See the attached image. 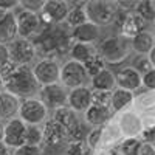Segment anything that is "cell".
<instances>
[{
    "label": "cell",
    "mask_w": 155,
    "mask_h": 155,
    "mask_svg": "<svg viewBox=\"0 0 155 155\" xmlns=\"http://www.w3.org/2000/svg\"><path fill=\"white\" fill-rule=\"evenodd\" d=\"M147 59H149V61L153 64V65H155V48H153V50L150 51V53L147 54Z\"/></svg>",
    "instance_id": "obj_47"
},
{
    "label": "cell",
    "mask_w": 155,
    "mask_h": 155,
    "mask_svg": "<svg viewBox=\"0 0 155 155\" xmlns=\"http://www.w3.org/2000/svg\"><path fill=\"white\" fill-rule=\"evenodd\" d=\"M90 82V78L84 68L82 64L74 62L71 59L61 64V73H59V84L64 85L67 90L85 87Z\"/></svg>",
    "instance_id": "obj_6"
},
{
    "label": "cell",
    "mask_w": 155,
    "mask_h": 155,
    "mask_svg": "<svg viewBox=\"0 0 155 155\" xmlns=\"http://www.w3.org/2000/svg\"><path fill=\"white\" fill-rule=\"evenodd\" d=\"M3 92V79H2V76H0V93Z\"/></svg>",
    "instance_id": "obj_48"
},
{
    "label": "cell",
    "mask_w": 155,
    "mask_h": 155,
    "mask_svg": "<svg viewBox=\"0 0 155 155\" xmlns=\"http://www.w3.org/2000/svg\"><path fill=\"white\" fill-rule=\"evenodd\" d=\"M85 143L90 146V149H92L93 152L98 150L99 147V141H101V127H93L92 130H88L87 135H85Z\"/></svg>",
    "instance_id": "obj_36"
},
{
    "label": "cell",
    "mask_w": 155,
    "mask_h": 155,
    "mask_svg": "<svg viewBox=\"0 0 155 155\" xmlns=\"http://www.w3.org/2000/svg\"><path fill=\"white\" fill-rule=\"evenodd\" d=\"M25 144L41 146L42 147V129H41V126H27Z\"/></svg>",
    "instance_id": "obj_33"
},
{
    "label": "cell",
    "mask_w": 155,
    "mask_h": 155,
    "mask_svg": "<svg viewBox=\"0 0 155 155\" xmlns=\"http://www.w3.org/2000/svg\"><path fill=\"white\" fill-rule=\"evenodd\" d=\"M39 88H41V85L34 79L30 67H16L12 74L3 81L5 92L11 93L20 101L37 96Z\"/></svg>",
    "instance_id": "obj_1"
},
{
    "label": "cell",
    "mask_w": 155,
    "mask_h": 155,
    "mask_svg": "<svg viewBox=\"0 0 155 155\" xmlns=\"http://www.w3.org/2000/svg\"><path fill=\"white\" fill-rule=\"evenodd\" d=\"M30 68H31L34 79L37 81V84L41 87L59 82L61 62L58 58H41Z\"/></svg>",
    "instance_id": "obj_7"
},
{
    "label": "cell",
    "mask_w": 155,
    "mask_h": 155,
    "mask_svg": "<svg viewBox=\"0 0 155 155\" xmlns=\"http://www.w3.org/2000/svg\"><path fill=\"white\" fill-rule=\"evenodd\" d=\"M42 146H61L62 143H68V135L67 130L64 129L59 123H56L53 118H48L42 126Z\"/></svg>",
    "instance_id": "obj_13"
},
{
    "label": "cell",
    "mask_w": 155,
    "mask_h": 155,
    "mask_svg": "<svg viewBox=\"0 0 155 155\" xmlns=\"http://www.w3.org/2000/svg\"><path fill=\"white\" fill-rule=\"evenodd\" d=\"M110 104V92H99L92 90V106L98 107H109ZM110 109V107H109Z\"/></svg>",
    "instance_id": "obj_35"
},
{
    "label": "cell",
    "mask_w": 155,
    "mask_h": 155,
    "mask_svg": "<svg viewBox=\"0 0 155 155\" xmlns=\"http://www.w3.org/2000/svg\"><path fill=\"white\" fill-rule=\"evenodd\" d=\"M140 144V138H123L121 143L116 146V150L120 155H138Z\"/></svg>",
    "instance_id": "obj_30"
},
{
    "label": "cell",
    "mask_w": 155,
    "mask_h": 155,
    "mask_svg": "<svg viewBox=\"0 0 155 155\" xmlns=\"http://www.w3.org/2000/svg\"><path fill=\"white\" fill-rule=\"evenodd\" d=\"M17 37L16 14L0 11V45H9Z\"/></svg>",
    "instance_id": "obj_19"
},
{
    "label": "cell",
    "mask_w": 155,
    "mask_h": 155,
    "mask_svg": "<svg viewBox=\"0 0 155 155\" xmlns=\"http://www.w3.org/2000/svg\"><path fill=\"white\" fill-rule=\"evenodd\" d=\"M95 152L90 149L85 141H70L67 143L65 155H93Z\"/></svg>",
    "instance_id": "obj_32"
},
{
    "label": "cell",
    "mask_w": 155,
    "mask_h": 155,
    "mask_svg": "<svg viewBox=\"0 0 155 155\" xmlns=\"http://www.w3.org/2000/svg\"><path fill=\"white\" fill-rule=\"evenodd\" d=\"M90 106H92V88L88 85L68 90L67 107L76 115H82Z\"/></svg>",
    "instance_id": "obj_14"
},
{
    "label": "cell",
    "mask_w": 155,
    "mask_h": 155,
    "mask_svg": "<svg viewBox=\"0 0 155 155\" xmlns=\"http://www.w3.org/2000/svg\"><path fill=\"white\" fill-rule=\"evenodd\" d=\"M20 106V99L12 96L8 92L0 93V121H9L12 118H17V112Z\"/></svg>",
    "instance_id": "obj_24"
},
{
    "label": "cell",
    "mask_w": 155,
    "mask_h": 155,
    "mask_svg": "<svg viewBox=\"0 0 155 155\" xmlns=\"http://www.w3.org/2000/svg\"><path fill=\"white\" fill-rule=\"evenodd\" d=\"M138 155H155V146L149 143H141Z\"/></svg>",
    "instance_id": "obj_43"
},
{
    "label": "cell",
    "mask_w": 155,
    "mask_h": 155,
    "mask_svg": "<svg viewBox=\"0 0 155 155\" xmlns=\"http://www.w3.org/2000/svg\"><path fill=\"white\" fill-rule=\"evenodd\" d=\"M115 81H116V88H123L132 93L141 88V74L132 65L120 68L115 73Z\"/></svg>",
    "instance_id": "obj_16"
},
{
    "label": "cell",
    "mask_w": 155,
    "mask_h": 155,
    "mask_svg": "<svg viewBox=\"0 0 155 155\" xmlns=\"http://www.w3.org/2000/svg\"><path fill=\"white\" fill-rule=\"evenodd\" d=\"M132 67H134L141 76L146 74V73H149L150 70L155 68V65L147 59V56H137L135 61H134V65H132Z\"/></svg>",
    "instance_id": "obj_34"
},
{
    "label": "cell",
    "mask_w": 155,
    "mask_h": 155,
    "mask_svg": "<svg viewBox=\"0 0 155 155\" xmlns=\"http://www.w3.org/2000/svg\"><path fill=\"white\" fill-rule=\"evenodd\" d=\"M153 106H155V95H153V92H147L146 90L143 93L135 95L130 109H134L137 113H140L143 116L144 121H146V126H153V124L147 123L149 115L153 116Z\"/></svg>",
    "instance_id": "obj_20"
},
{
    "label": "cell",
    "mask_w": 155,
    "mask_h": 155,
    "mask_svg": "<svg viewBox=\"0 0 155 155\" xmlns=\"http://www.w3.org/2000/svg\"><path fill=\"white\" fill-rule=\"evenodd\" d=\"M0 155H12V150L3 143L2 140H0Z\"/></svg>",
    "instance_id": "obj_46"
},
{
    "label": "cell",
    "mask_w": 155,
    "mask_h": 155,
    "mask_svg": "<svg viewBox=\"0 0 155 155\" xmlns=\"http://www.w3.org/2000/svg\"><path fill=\"white\" fill-rule=\"evenodd\" d=\"M116 6H118V9L120 11H123V12H132V11H135V6H137V2L134 0V2H127V0H121V2H116Z\"/></svg>",
    "instance_id": "obj_42"
},
{
    "label": "cell",
    "mask_w": 155,
    "mask_h": 155,
    "mask_svg": "<svg viewBox=\"0 0 155 155\" xmlns=\"http://www.w3.org/2000/svg\"><path fill=\"white\" fill-rule=\"evenodd\" d=\"M140 141L141 143H149V144H153V141H155V129L153 126H146L143 129V132L140 134Z\"/></svg>",
    "instance_id": "obj_40"
},
{
    "label": "cell",
    "mask_w": 155,
    "mask_h": 155,
    "mask_svg": "<svg viewBox=\"0 0 155 155\" xmlns=\"http://www.w3.org/2000/svg\"><path fill=\"white\" fill-rule=\"evenodd\" d=\"M95 47L96 53L106 62V65L107 64L118 65V64L124 62L132 53L130 42L120 34H109L106 37H101Z\"/></svg>",
    "instance_id": "obj_2"
},
{
    "label": "cell",
    "mask_w": 155,
    "mask_h": 155,
    "mask_svg": "<svg viewBox=\"0 0 155 155\" xmlns=\"http://www.w3.org/2000/svg\"><path fill=\"white\" fill-rule=\"evenodd\" d=\"M16 14V27H17V37L33 41V37H37L39 33L44 30L41 17L36 12L20 9Z\"/></svg>",
    "instance_id": "obj_10"
},
{
    "label": "cell",
    "mask_w": 155,
    "mask_h": 155,
    "mask_svg": "<svg viewBox=\"0 0 155 155\" xmlns=\"http://www.w3.org/2000/svg\"><path fill=\"white\" fill-rule=\"evenodd\" d=\"M12 155H44L41 146H31V144H23L12 150Z\"/></svg>",
    "instance_id": "obj_37"
},
{
    "label": "cell",
    "mask_w": 155,
    "mask_h": 155,
    "mask_svg": "<svg viewBox=\"0 0 155 155\" xmlns=\"http://www.w3.org/2000/svg\"><path fill=\"white\" fill-rule=\"evenodd\" d=\"M113 118V113L109 107H98V106H90L82 113V123L90 127H102L106 123H109Z\"/></svg>",
    "instance_id": "obj_18"
},
{
    "label": "cell",
    "mask_w": 155,
    "mask_h": 155,
    "mask_svg": "<svg viewBox=\"0 0 155 155\" xmlns=\"http://www.w3.org/2000/svg\"><path fill=\"white\" fill-rule=\"evenodd\" d=\"M129 42H130V50L138 56H147L155 48V37H153V33L149 30L140 33Z\"/></svg>",
    "instance_id": "obj_23"
},
{
    "label": "cell",
    "mask_w": 155,
    "mask_h": 155,
    "mask_svg": "<svg viewBox=\"0 0 155 155\" xmlns=\"http://www.w3.org/2000/svg\"><path fill=\"white\" fill-rule=\"evenodd\" d=\"M141 87H144L147 92H153V88H155V70H150L149 73L141 76Z\"/></svg>",
    "instance_id": "obj_39"
},
{
    "label": "cell",
    "mask_w": 155,
    "mask_h": 155,
    "mask_svg": "<svg viewBox=\"0 0 155 155\" xmlns=\"http://www.w3.org/2000/svg\"><path fill=\"white\" fill-rule=\"evenodd\" d=\"M134 98H135V93L132 92H127V90H123V88H115L113 92H110V110L113 115L116 113H121L127 109L132 107V102H134Z\"/></svg>",
    "instance_id": "obj_22"
},
{
    "label": "cell",
    "mask_w": 155,
    "mask_h": 155,
    "mask_svg": "<svg viewBox=\"0 0 155 155\" xmlns=\"http://www.w3.org/2000/svg\"><path fill=\"white\" fill-rule=\"evenodd\" d=\"M48 109L42 104L37 96L20 101L17 118L27 126H42L48 120Z\"/></svg>",
    "instance_id": "obj_5"
},
{
    "label": "cell",
    "mask_w": 155,
    "mask_h": 155,
    "mask_svg": "<svg viewBox=\"0 0 155 155\" xmlns=\"http://www.w3.org/2000/svg\"><path fill=\"white\" fill-rule=\"evenodd\" d=\"M93 155H120V153L116 150V147H112V149H98L95 150Z\"/></svg>",
    "instance_id": "obj_45"
},
{
    "label": "cell",
    "mask_w": 155,
    "mask_h": 155,
    "mask_svg": "<svg viewBox=\"0 0 155 155\" xmlns=\"http://www.w3.org/2000/svg\"><path fill=\"white\" fill-rule=\"evenodd\" d=\"M84 11L87 22L101 28L113 23L118 6H116V2H112V0H88V2H84Z\"/></svg>",
    "instance_id": "obj_3"
},
{
    "label": "cell",
    "mask_w": 155,
    "mask_h": 155,
    "mask_svg": "<svg viewBox=\"0 0 155 155\" xmlns=\"http://www.w3.org/2000/svg\"><path fill=\"white\" fill-rule=\"evenodd\" d=\"M25 137H27V124L19 118H12L3 124L2 141L11 150H16L17 147L23 146Z\"/></svg>",
    "instance_id": "obj_12"
},
{
    "label": "cell",
    "mask_w": 155,
    "mask_h": 155,
    "mask_svg": "<svg viewBox=\"0 0 155 155\" xmlns=\"http://www.w3.org/2000/svg\"><path fill=\"white\" fill-rule=\"evenodd\" d=\"M71 5L67 0H44V5L39 11V17L44 27L62 25L65 20Z\"/></svg>",
    "instance_id": "obj_9"
},
{
    "label": "cell",
    "mask_w": 155,
    "mask_h": 155,
    "mask_svg": "<svg viewBox=\"0 0 155 155\" xmlns=\"http://www.w3.org/2000/svg\"><path fill=\"white\" fill-rule=\"evenodd\" d=\"M113 120L118 126L123 138H138L146 127V121L134 109H127L121 113L113 115Z\"/></svg>",
    "instance_id": "obj_8"
},
{
    "label": "cell",
    "mask_w": 155,
    "mask_h": 155,
    "mask_svg": "<svg viewBox=\"0 0 155 155\" xmlns=\"http://www.w3.org/2000/svg\"><path fill=\"white\" fill-rule=\"evenodd\" d=\"M6 48H8L9 62H12L17 67H30L36 62L37 53L33 41L16 37L9 45H6Z\"/></svg>",
    "instance_id": "obj_4"
},
{
    "label": "cell",
    "mask_w": 155,
    "mask_h": 155,
    "mask_svg": "<svg viewBox=\"0 0 155 155\" xmlns=\"http://www.w3.org/2000/svg\"><path fill=\"white\" fill-rule=\"evenodd\" d=\"M67 95H68V90L61 85L59 82L56 84H50V85H44L39 88V93L37 98L42 101V104L50 110H58L67 106Z\"/></svg>",
    "instance_id": "obj_11"
},
{
    "label": "cell",
    "mask_w": 155,
    "mask_h": 155,
    "mask_svg": "<svg viewBox=\"0 0 155 155\" xmlns=\"http://www.w3.org/2000/svg\"><path fill=\"white\" fill-rule=\"evenodd\" d=\"M84 68H85L88 78H93V76L98 74L99 71H102L104 68H107V65H106V62L101 59V56L96 53L95 56H92V58H90V59L84 64Z\"/></svg>",
    "instance_id": "obj_31"
},
{
    "label": "cell",
    "mask_w": 155,
    "mask_h": 155,
    "mask_svg": "<svg viewBox=\"0 0 155 155\" xmlns=\"http://www.w3.org/2000/svg\"><path fill=\"white\" fill-rule=\"evenodd\" d=\"M44 2L42 0H20L19 2V8L20 9H25V11H31V12H36V14H39V11H41Z\"/></svg>",
    "instance_id": "obj_38"
},
{
    "label": "cell",
    "mask_w": 155,
    "mask_h": 155,
    "mask_svg": "<svg viewBox=\"0 0 155 155\" xmlns=\"http://www.w3.org/2000/svg\"><path fill=\"white\" fill-rule=\"evenodd\" d=\"M71 6L70 11H68V14L65 17V20H64V23H65V27L68 30H73L76 27H79V25L85 23L87 22V16H85V11H84V2H70Z\"/></svg>",
    "instance_id": "obj_28"
},
{
    "label": "cell",
    "mask_w": 155,
    "mask_h": 155,
    "mask_svg": "<svg viewBox=\"0 0 155 155\" xmlns=\"http://www.w3.org/2000/svg\"><path fill=\"white\" fill-rule=\"evenodd\" d=\"M149 25L141 19L135 11L132 12H126L124 14V19L121 22V25L118 27V34L123 36L124 39H127V41H130V39H134L135 36H138L140 33H143L147 30Z\"/></svg>",
    "instance_id": "obj_15"
},
{
    "label": "cell",
    "mask_w": 155,
    "mask_h": 155,
    "mask_svg": "<svg viewBox=\"0 0 155 155\" xmlns=\"http://www.w3.org/2000/svg\"><path fill=\"white\" fill-rule=\"evenodd\" d=\"M135 12L143 19L147 25L153 23V19H155V6H153V2L152 0H141V2H137V6H135Z\"/></svg>",
    "instance_id": "obj_29"
},
{
    "label": "cell",
    "mask_w": 155,
    "mask_h": 155,
    "mask_svg": "<svg viewBox=\"0 0 155 155\" xmlns=\"http://www.w3.org/2000/svg\"><path fill=\"white\" fill-rule=\"evenodd\" d=\"M70 37L73 42L96 45L101 39V28L90 22H85V23L79 25V27L70 30Z\"/></svg>",
    "instance_id": "obj_17"
},
{
    "label": "cell",
    "mask_w": 155,
    "mask_h": 155,
    "mask_svg": "<svg viewBox=\"0 0 155 155\" xmlns=\"http://www.w3.org/2000/svg\"><path fill=\"white\" fill-rule=\"evenodd\" d=\"M2 132H3V124L0 121V140H2Z\"/></svg>",
    "instance_id": "obj_49"
},
{
    "label": "cell",
    "mask_w": 155,
    "mask_h": 155,
    "mask_svg": "<svg viewBox=\"0 0 155 155\" xmlns=\"http://www.w3.org/2000/svg\"><path fill=\"white\" fill-rule=\"evenodd\" d=\"M88 87L92 90H99V92H113L116 88L115 71H112L110 68H104L93 78H90Z\"/></svg>",
    "instance_id": "obj_25"
},
{
    "label": "cell",
    "mask_w": 155,
    "mask_h": 155,
    "mask_svg": "<svg viewBox=\"0 0 155 155\" xmlns=\"http://www.w3.org/2000/svg\"><path fill=\"white\" fill-rule=\"evenodd\" d=\"M8 61H9V56H8L6 45H0V68H2Z\"/></svg>",
    "instance_id": "obj_44"
},
{
    "label": "cell",
    "mask_w": 155,
    "mask_h": 155,
    "mask_svg": "<svg viewBox=\"0 0 155 155\" xmlns=\"http://www.w3.org/2000/svg\"><path fill=\"white\" fill-rule=\"evenodd\" d=\"M19 8V0H0V11L14 12Z\"/></svg>",
    "instance_id": "obj_41"
},
{
    "label": "cell",
    "mask_w": 155,
    "mask_h": 155,
    "mask_svg": "<svg viewBox=\"0 0 155 155\" xmlns=\"http://www.w3.org/2000/svg\"><path fill=\"white\" fill-rule=\"evenodd\" d=\"M121 132L118 126H116L115 120L112 118L109 123H106L101 127V141H99V147L98 149H112L116 147L121 143Z\"/></svg>",
    "instance_id": "obj_21"
},
{
    "label": "cell",
    "mask_w": 155,
    "mask_h": 155,
    "mask_svg": "<svg viewBox=\"0 0 155 155\" xmlns=\"http://www.w3.org/2000/svg\"><path fill=\"white\" fill-rule=\"evenodd\" d=\"M96 54V47L95 45H88V44H79V42H73L70 50H68V56L71 61L84 64Z\"/></svg>",
    "instance_id": "obj_27"
},
{
    "label": "cell",
    "mask_w": 155,
    "mask_h": 155,
    "mask_svg": "<svg viewBox=\"0 0 155 155\" xmlns=\"http://www.w3.org/2000/svg\"><path fill=\"white\" fill-rule=\"evenodd\" d=\"M56 123H59L64 129L67 130V135L68 132H71L73 129L79 124L82 120L79 118V115H76L73 110H70L67 106L65 107H62V109H58L53 112V116H51Z\"/></svg>",
    "instance_id": "obj_26"
}]
</instances>
